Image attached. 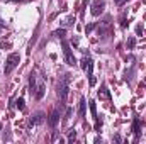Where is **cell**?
<instances>
[{
  "label": "cell",
  "instance_id": "obj_1",
  "mask_svg": "<svg viewBox=\"0 0 146 144\" xmlns=\"http://www.w3.org/2000/svg\"><path fill=\"white\" fill-rule=\"evenodd\" d=\"M29 88H31V93L36 97L37 100H41L44 97L46 85H44V80L42 78H37L36 75H31V78H29Z\"/></svg>",
  "mask_w": 146,
  "mask_h": 144
},
{
  "label": "cell",
  "instance_id": "obj_2",
  "mask_svg": "<svg viewBox=\"0 0 146 144\" xmlns=\"http://www.w3.org/2000/svg\"><path fill=\"white\" fill-rule=\"evenodd\" d=\"M97 36H99L100 41H107L112 36V20H110V17H106L97 26Z\"/></svg>",
  "mask_w": 146,
  "mask_h": 144
},
{
  "label": "cell",
  "instance_id": "obj_3",
  "mask_svg": "<svg viewBox=\"0 0 146 144\" xmlns=\"http://www.w3.org/2000/svg\"><path fill=\"white\" fill-rule=\"evenodd\" d=\"M68 93H70V75H63V78L58 81V97L61 104L68 100Z\"/></svg>",
  "mask_w": 146,
  "mask_h": 144
},
{
  "label": "cell",
  "instance_id": "obj_4",
  "mask_svg": "<svg viewBox=\"0 0 146 144\" xmlns=\"http://www.w3.org/2000/svg\"><path fill=\"white\" fill-rule=\"evenodd\" d=\"M82 68L87 71V76H88V83H90V87H94L95 85V76H94V61L90 59V58H83L82 59Z\"/></svg>",
  "mask_w": 146,
  "mask_h": 144
},
{
  "label": "cell",
  "instance_id": "obj_5",
  "mask_svg": "<svg viewBox=\"0 0 146 144\" xmlns=\"http://www.w3.org/2000/svg\"><path fill=\"white\" fill-rule=\"evenodd\" d=\"M19 61H21V56L17 54V53H12V54H9V58L5 59V73L9 75V73H12L17 66H19Z\"/></svg>",
  "mask_w": 146,
  "mask_h": 144
},
{
  "label": "cell",
  "instance_id": "obj_6",
  "mask_svg": "<svg viewBox=\"0 0 146 144\" xmlns=\"http://www.w3.org/2000/svg\"><path fill=\"white\" fill-rule=\"evenodd\" d=\"M61 48H63V54H65L66 63H68L70 66H76V59H75V56H73V51H72V48H70V44L63 41V42H61Z\"/></svg>",
  "mask_w": 146,
  "mask_h": 144
},
{
  "label": "cell",
  "instance_id": "obj_7",
  "mask_svg": "<svg viewBox=\"0 0 146 144\" xmlns=\"http://www.w3.org/2000/svg\"><path fill=\"white\" fill-rule=\"evenodd\" d=\"M104 9H106V2L104 0H95L94 3H92V15L94 17H97V15H100L102 12H104Z\"/></svg>",
  "mask_w": 146,
  "mask_h": 144
},
{
  "label": "cell",
  "instance_id": "obj_8",
  "mask_svg": "<svg viewBox=\"0 0 146 144\" xmlns=\"http://www.w3.org/2000/svg\"><path fill=\"white\" fill-rule=\"evenodd\" d=\"M42 122H44V114H42V112H37L34 117H31V119H29V127L39 126V124H42Z\"/></svg>",
  "mask_w": 146,
  "mask_h": 144
},
{
  "label": "cell",
  "instance_id": "obj_9",
  "mask_svg": "<svg viewBox=\"0 0 146 144\" xmlns=\"http://www.w3.org/2000/svg\"><path fill=\"white\" fill-rule=\"evenodd\" d=\"M58 120H60V112L54 108V110H51V114L48 115V124H49L51 127H54V126L58 124Z\"/></svg>",
  "mask_w": 146,
  "mask_h": 144
},
{
  "label": "cell",
  "instance_id": "obj_10",
  "mask_svg": "<svg viewBox=\"0 0 146 144\" xmlns=\"http://www.w3.org/2000/svg\"><path fill=\"white\" fill-rule=\"evenodd\" d=\"M97 95H99L100 100H110V92H109V88H107V85H102Z\"/></svg>",
  "mask_w": 146,
  "mask_h": 144
},
{
  "label": "cell",
  "instance_id": "obj_11",
  "mask_svg": "<svg viewBox=\"0 0 146 144\" xmlns=\"http://www.w3.org/2000/svg\"><path fill=\"white\" fill-rule=\"evenodd\" d=\"M78 114H80V117H85V98H80V105H78Z\"/></svg>",
  "mask_w": 146,
  "mask_h": 144
},
{
  "label": "cell",
  "instance_id": "obj_12",
  "mask_svg": "<svg viewBox=\"0 0 146 144\" xmlns=\"http://www.w3.org/2000/svg\"><path fill=\"white\" fill-rule=\"evenodd\" d=\"M133 131H134V134H136V136H139V120H138V119H134V124H133Z\"/></svg>",
  "mask_w": 146,
  "mask_h": 144
},
{
  "label": "cell",
  "instance_id": "obj_13",
  "mask_svg": "<svg viewBox=\"0 0 146 144\" xmlns=\"http://www.w3.org/2000/svg\"><path fill=\"white\" fill-rule=\"evenodd\" d=\"M53 36H54V37H60V39H61V37L65 36V29H58V31H54V32H53Z\"/></svg>",
  "mask_w": 146,
  "mask_h": 144
},
{
  "label": "cell",
  "instance_id": "obj_14",
  "mask_svg": "<svg viewBox=\"0 0 146 144\" xmlns=\"http://www.w3.org/2000/svg\"><path fill=\"white\" fill-rule=\"evenodd\" d=\"M134 44H136V39H134V37H129V39H127V49H133Z\"/></svg>",
  "mask_w": 146,
  "mask_h": 144
},
{
  "label": "cell",
  "instance_id": "obj_15",
  "mask_svg": "<svg viewBox=\"0 0 146 144\" xmlns=\"http://www.w3.org/2000/svg\"><path fill=\"white\" fill-rule=\"evenodd\" d=\"M15 105H17V107L21 108V110H24V98H17V100H15Z\"/></svg>",
  "mask_w": 146,
  "mask_h": 144
},
{
  "label": "cell",
  "instance_id": "obj_16",
  "mask_svg": "<svg viewBox=\"0 0 146 144\" xmlns=\"http://www.w3.org/2000/svg\"><path fill=\"white\" fill-rule=\"evenodd\" d=\"M75 139H76V132H75V131H70V132H68V141H70V143H72V141H75Z\"/></svg>",
  "mask_w": 146,
  "mask_h": 144
},
{
  "label": "cell",
  "instance_id": "obj_17",
  "mask_svg": "<svg viewBox=\"0 0 146 144\" xmlns=\"http://www.w3.org/2000/svg\"><path fill=\"white\" fill-rule=\"evenodd\" d=\"M73 22H75V19H73V17H70V19H66V20H65V26H72Z\"/></svg>",
  "mask_w": 146,
  "mask_h": 144
},
{
  "label": "cell",
  "instance_id": "obj_18",
  "mask_svg": "<svg viewBox=\"0 0 146 144\" xmlns=\"http://www.w3.org/2000/svg\"><path fill=\"white\" fill-rule=\"evenodd\" d=\"M94 27H95V24H88V26L85 27V31H87V32H90V31H92Z\"/></svg>",
  "mask_w": 146,
  "mask_h": 144
},
{
  "label": "cell",
  "instance_id": "obj_19",
  "mask_svg": "<svg viewBox=\"0 0 146 144\" xmlns=\"http://www.w3.org/2000/svg\"><path fill=\"white\" fill-rule=\"evenodd\" d=\"M114 2H115V3H117V5H124V3H126V2H127V0H114Z\"/></svg>",
  "mask_w": 146,
  "mask_h": 144
},
{
  "label": "cell",
  "instance_id": "obj_20",
  "mask_svg": "<svg viewBox=\"0 0 146 144\" xmlns=\"http://www.w3.org/2000/svg\"><path fill=\"white\" fill-rule=\"evenodd\" d=\"M0 48H10V42H2Z\"/></svg>",
  "mask_w": 146,
  "mask_h": 144
},
{
  "label": "cell",
  "instance_id": "obj_21",
  "mask_svg": "<svg viewBox=\"0 0 146 144\" xmlns=\"http://www.w3.org/2000/svg\"><path fill=\"white\" fill-rule=\"evenodd\" d=\"M0 34H5V29H3L2 26H0Z\"/></svg>",
  "mask_w": 146,
  "mask_h": 144
}]
</instances>
